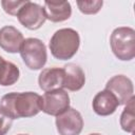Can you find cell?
<instances>
[{"instance_id": "8fae6325", "label": "cell", "mask_w": 135, "mask_h": 135, "mask_svg": "<svg viewBox=\"0 0 135 135\" xmlns=\"http://www.w3.org/2000/svg\"><path fill=\"white\" fill-rule=\"evenodd\" d=\"M118 105L119 103L116 97L105 89L103 91L98 92L93 98V102H92L94 112L99 116L112 115L116 111Z\"/></svg>"}, {"instance_id": "9a60e30c", "label": "cell", "mask_w": 135, "mask_h": 135, "mask_svg": "<svg viewBox=\"0 0 135 135\" xmlns=\"http://www.w3.org/2000/svg\"><path fill=\"white\" fill-rule=\"evenodd\" d=\"M135 97L133 96L127 103L120 115V127L128 133H133L135 129Z\"/></svg>"}, {"instance_id": "44dd1931", "label": "cell", "mask_w": 135, "mask_h": 135, "mask_svg": "<svg viewBox=\"0 0 135 135\" xmlns=\"http://www.w3.org/2000/svg\"><path fill=\"white\" fill-rule=\"evenodd\" d=\"M18 135H27V134H18Z\"/></svg>"}, {"instance_id": "e0dca14e", "label": "cell", "mask_w": 135, "mask_h": 135, "mask_svg": "<svg viewBox=\"0 0 135 135\" xmlns=\"http://www.w3.org/2000/svg\"><path fill=\"white\" fill-rule=\"evenodd\" d=\"M28 0H21V1H12V0H2L1 5L4 12L12 16H17L19 11Z\"/></svg>"}, {"instance_id": "30bf717a", "label": "cell", "mask_w": 135, "mask_h": 135, "mask_svg": "<svg viewBox=\"0 0 135 135\" xmlns=\"http://www.w3.org/2000/svg\"><path fill=\"white\" fill-rule=\"evenodd\" d=\"M63 84L62 88L76 92L82 89L85 83V75L83 70L76 63L70 62L63 66Z\"/></svg>"}, {"instance_id": "ac0fdd59", "label": "cell", "mask_w": 135, "mask_h": 135, "mask_svg": "<svg viewBox=\"0 0 135 135\" xmlns=\"http://www.w3.org/2000/svg\"><path fill=\"white\" fill-rule=\"evenodd\" d=\"M12 123L13 119L0 110V135H6V133L11 130Z\"/></svg>"}, {"instance_id": "6da1fadb", "label": "cell", "mask_w": 135, "mask_h": 135, "mask_svg": "<svg viewBox=\"0 0 135 135\" xmlns=\"http://www.w3.org/2000/svg\"><path fill=\"white\" fill-rule=\"evenodd\" d=\"M0 110L13 120L37 115L41 111V96L35 92H12L0 100Z\"/></svg>"}, {"instance_id": "277c9868", "label": "cell", "mask_w": 135, "mask_h": 135, "mask_svg": "<svg viewBox=\"0 0 135 135\" xmlns=\"http://www.w3.org/2000/svg\"><path fill=\"white\" fill-rule=\"evenodd\" d=\"M19 53L25 65L33 71L41 70L47 60L46 47L38 38L24 39Z\"/></svg>"}, {"instance_id": "ffe728a7", "label": "cell", "mask_w": 135, "mask_h": 135, "mask_svg": "<svg viewBox=\"0 0 135 135\" xmlns=\"http://www.w3.org/2000/svg\"><path fill=\"white\" fill-rule=\"evenodd\" d=\"M3 60H4V59H3V58H2V57H1V56H0V64H1V63H2V61H3Z\"/></svg>"}, {"instance_id": "8992f818", "label": "cell", "mask_w": 135, "mask_h": 135, "mask_svg": "<svg viewBox=\"0 0 135 135\" xmlns=\"http://www.w3.org/2000/svg\"><path fill=\"white\" fill-rule=\"evenodd\" d=\"M17 18L24 27L31 31L40 28L46 20L44 8L32 1H27L22 6L17 15Z\"/></svg>"}, {"instance_id": "4fadbf2b", "label": "cell", "mask_w": 135, "mask_h": 135, "mask_svg": "<svg viewBox=\"0 0 135 135\" xmlns=\"http://www.w3.org/2000/svg\"><path fill=\"white\" fill-rule=\"evenodd\" d=\"M44 13L46 19L52 22H62L72 15V7L68 1H44Z\"/></svg>"}, {"instance_id": "9c48e42d", "label": "cell", "mask_w": 135, "mask_h": 135, "mask_svg": "<svg viewBox=\"0 0 135 135\" xmlns=\"http://www.w3.org/2000/svg\"><path fill=\"white\" fill-rule=\"evenodd\" d=\"M23 40L22 33L12 25L0 28V47L3 51L12 54L20 52Z\"/></svg>"}, {"instance_id": "5b68a950", "label": "cell", "mask_w": 135, "mask_h": 135, "mask_svg": "<svg viewBox=\"0 0 135 135\" xmlns=\"http://www.w3.org/2000/svg\"><path fill=\"white\" fill-rule=\"evenodd\" d=\"M70 108V96L63 89L45 92L41 96V111L47 115L58 116Z\"/></svg>"}, {"instance_id": "2e32d148", "label": "cell", "mask_w": 135, "mask_h": 135, "mask_svg": "<svg viewBox=\"0 0 135 135\" xmlns=\"http://www.w3.org/2000/svg\"><path fill=\"white\" fill-rule=\"evenodd\" d=\"M103 2L100 0H91V1H77V6L82 14L94 15L97 14L102 7Z\"/></svg>"}, {"instance_id": "3957f363", "label": "cell", "mask_w": 135, "mask_h": 135, "mask_svg": "<svg viewBox=\"0 0 135 135\" xmlns=\"http://www.w3.org/2000/svg\"><path fill=\"white\" fill-rule=\"evenodd\" d=\"M110 44L114 55L122 61H130L135 57V31L129 26L115 28L110 37Z\"/></svg>"}, {"instance_id": "5bb4252c", "label": "cell", "mask_w": 135, "mask_h": 135, "mask_svg": "<svg viewBox=\"0 0 135 135\" xmlns=\"http://www.w3.org/2000/svg\"><path fill=\"white\" fill-rule=\"evenodd\" d=\"M20 76V71L18 66L11 62L3 60L0 64V85L9 86L15 84Z\"/></svg>"}, {"instance_id": "7c38bea8", "label": "cell", "mask_w": 135, "mask_h": 135, "mask_svg": "<svg viewBox=\"0 0 135 135\" xmlns=\"http://www.w3.org/2000/svg\"><path fill=\"white\" fill-rule=\"evenodd\" d=\"M38 83H39V88L44 92L62 89L63 70L56 66L43 69L39 74Z\"/></svg>"}, {"instance_id": "d6986e66", "label": "cell", "mask_w": 135, "mask_h": 135, "mask_svg": "<svg viewBox=\"0 0 135 135\" xmlns=\"http://www.w3.org/2000/svg\"><path fill=\"white\" fill-rule=\"evenodd\" d=\"M89 135H101V134H99V133H92V134H89Z\"/></svg>"}, {"instance_id": "7a4b0ae2", "label": "cell", "mask_w": 135, "mask_h": 135, "mask_svg": "<svg viewBox=\"0 0 135 135\" xmlns=\"http://www.w3.org/2000/svg\"><path fill=\"white\" fill-rule=\"evenodd\" d=\"M80 45V37L77 31L64 27L56 31L50 40L52 55L58 60H68L76 55Z\"/></svg>"}, {"instance_id": "ba28073f", "label": "cell", "mask_w": 135, "mask_h": 135, "mask_svg": "<svg viewBox=\"0 0 135 135\" xmlns=\"http://www.w3.org/2000/svg\"><path fill=\"white\" fill-rule=\"evenodd\" d=\"M105 90L110 91L118 100L119 105L126 104L134 96V86L132 80L124 75H116L108 80Z\"/></svg>"}, {"instance_id": "52a82bcc", "label": "cell", "mask_w": 135, "mask_h": 135, "mask_svg": "<svg viewBox=\"0 0 135 135\" xmlns=\"http://www.w3.org/2000/svg\"><path fill=\"white\" fill-rule=\"evenodd\" d=\"M56 128L59 135H79L83 128L82 116L74 108H69L56 116Z\"/></svg>"}]
</instances>
